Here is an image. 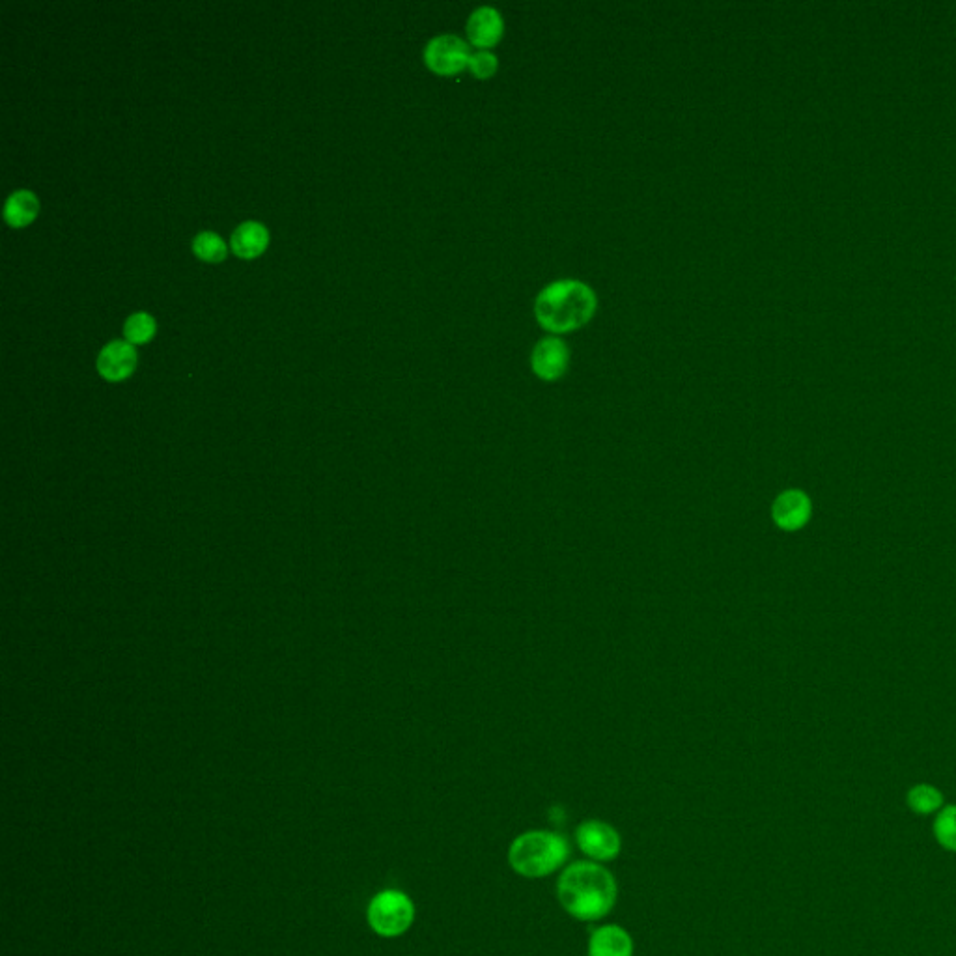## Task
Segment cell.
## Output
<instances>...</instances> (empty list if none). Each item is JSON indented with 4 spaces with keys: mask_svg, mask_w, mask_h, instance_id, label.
I'll use <instances>...</instances> for the list:
<instances>
[{
    "mask_svg": "<svg viewBox=\"0 0 956 956\" xmlns=\"http://www.w3.org/2000/svg\"><path fill=\"white\" fill-rule=\"evenodd\" d=\"M619 897L617 880L596 861H576L557 882V899L566 914L579 921H598L609 914Z\"/></svg>",
    "mask_w": 956,
    "mask_h": 956,
    "instance_id": "1",
    "label": "cell"
},
{
    "mask_svg": "<svg viewBox=\"0 0 956 956\" xmlns=\"http://www.w3.org/2000/svg\"><path fill=\"white\" fill-rule=\"evenodd\" d=\"M598 309V297L587 282L561 279L549 282L535 301V318L542 329L561 337L589 324Z\"/></svg>",
    "mask_w": 956,
    "mask_h": 956,
    "instance_id": "2",
    "label": "cell"
},
{
    "mask_svg": "<svg viewBox=\"0 0 956 956\" xmlns=\"http://www.w3.org/2000/svg\"><path fill=\"white\" fill-rule=\"evenodd\" d=\"M570 846L553 831H525L508 848V863L525 878H544L559 871L568 859Z\"/></svg>",
    "mask_w": 956,
    "mask_h": 956,
    "instance_id": "3",
    "label": "cell"
},
{
    "mask_svg": "<svg viewBox=\"0 0 956 956\" xmlns=\"http://www.w3.org/2000/svg\"><path fill=\"white\" fill-rule=\"evenodd\" d=\"M368 925L383 938H396L408 932L415 921V904L404 891L385 889L370 900Z\"/></svg>",
    "mask_w": 956,
    "mask_h": 956,
    "instance_id": "4",
    "label": "cell"
},
{
    "mask_svg": "<svg viewBox=\"0 0 956 956\" xmlns=\"http://www.w3.org/2000/svg\"><path fill=\"white\" fill-rule=\"evenodd\" d=\"M471 47L469 43L454 36V34H441L432 38L426 49H424V62L430 70L437 75H456L467 70L469 58H471Z\"/></svg>",
    "mask_w": 956,
    "mask_h": 956,
    "instance_id": "5",
    "label": "cell"
},
{
    "mask_svg": "<svg viewBox=\"0 0 956 956\" xmlns=\"http://www.w3.org/2000/svg\"><path fill=\"white\" fill-rule=\"evenodd\" d=\"M576 843L591 861H611L622 850L619 831L604 820H585L577 826Z\"/></svg>",
    "mask_w": 956,
    "mask_h": 956,
    "instance_id": "6",
    "label": "cell"
},
{
    "mask_svg": "<svg viewBox=\"0 0 956 956\" xmlns=\"http://www.w3.org/2000/svg\"><path fill=\"white\" fill-rule=\"evenodd\" d=\"M568 366H570V348L563 338L551 335L536 342L531 353V368L540 380H561Z\"/></svg>",
    "mask_w": 956,
    "mask_h": 956,
    "instance_id": "7",
    "label": "cell"
},
{
    "mask_svg": "<svg viewBox=\"0 0 956 956\" xmlns=\"http://www.w3.org/2000/svg\"><path fill=\"white\" fill-rule=\"evenodd\" d=\"M465 34H467V43H471L477 51H492L505 34L503 15L499 14V10H495L493 6H480L469 15Z\"/></svg>",
    "mask_w": 956,
    "mask_h": 956,
    "instance_id": "8",
    "label": "cell"
},
{
    "mask_svg": "<svg viewBox=\"0 0 956 956\" xmlns=\"http://www.w3.org/2000/svg\"><path fill=\"white\" fill-rule=\"evenodd\" d=\"M772 514L783 531H798L811 518V499L800 490H787L775 499Z\"/></svg>",
    "mask_w": 956,
    "mask_h": 956,
    "instance_id": "9",
    "label": "cell"
},
{
    "mask_svg": "<svg viewBox=\"0 0 956 956\" xmlns=\"http://www.w3.org/2000/svg\"><path fill=\"white\" fill-rule=\"evenodd\" d=\"M135 365H137V352L126 340H113L99 353V372L107 380H124L133 372Z\"/></svg>",
    "mask_w": 956,
    "mask_h": 956,
    "instance_id": "10",
    "label": "cell"
},
{
    "mask_svg": "<svg viewBox=\"0 0 956 956\" xmlns=\"http://www.w3.org/2000/svg\"><path fill=\"white\" fill-rule=\"evenodd\" d=\"M589 956H633V940L619 925L596 928L589 940Z\"/></svg>",
    "mask_w": 956,
    "mask_h": 956,
    "instance_id": "11",
    "label": "cell"
},
{
    "mask_svg": "<svg viewBox=\"0 0 956 956\" xmlns=\"http://www.w3.org/2000/svg\"><path fill=\"white\" fill-rule=\"evenodd\" d=\"M268 245V230L266 226L254 221H247L239 225L232 236V249L238 256L251 258L262 253Z\"/></svg>",
    "mask_w": 956,
    "mask_h": 956,
    "instance_id": "12",
    "label": "cell"
},
{
    "mask_svg": "<svg viewBox=\"0 0 956 956\" xmlns=\"http://www.w3.org/2000/svg\"><path fill=\"white\" fill-rule=\"evenodd\" d=\"M38 210H40V204L36 195L21 189L12 193L6 200L4 217L12 226H25L38 215Z\"/></svg>",
    "mask_w": 956,
    "mask_h": 956,
    "instance_id": "13",
    "label": "cell"
},
{
    "mask_svg": "<svg viewBox=\"0 0 956 956\" xmlns=\"http://www.w3.org/2000/svg\"><path fill=\"white\" fill-rule=\"evenodd\" d=\"M908 803H910V807L914 809L915 813L928 815V813L936 811L938 807H942V792L938 788L930 787V785H917L910 790Z\"/></svg>",
    "mask_w": 956,
    "mask_h": 956,
    "instance_id": "14",
    "label": "cell"
},
{
    "mask_svg": "<svg viewBox=\"0 0 956 956\" xmlns=\"http://www.w3.org/2000/svg\"><path fill=\"white\" fill-rule=\"evenodd\" d=\"M155 333V320L146 314V312H135L131 314L124 324V335H126L129 342L133 344H141V342H146L150 338L154 337Z\"/></svg>",
    "mask_w": 956,
    "mask_h": 956,
    "instance_id": "15",
    "label": "cell"
},
{
    "mask_svg": "<svg viewBox=\"0 0 956 956\" xmlns=\"http://www.w3.org/2000/svg\"><path fill=\"white\" fill-rule=\"evenodd\" d=\"M193 249L202 260H210V262H219L225 258L226 254L225 241L215 232H200L193 241Z\"/></svg>",
    "mask_w": 956,
    "mask_h": 956,
    "instance_id": "16",
    "label": "cell"
},
{
    "mask_svg": "<svg viewBox=\"0 0 956 956\" xmlns=\"http://www.w3.org/2000/svg\"><path fill=\"white\" fill-rule=\"evenodd\" d=\"M934 833L945 848L956 852V805L943 809L934 824Z\"/></svg>",
    "mask_w": 956,
    "mask_h": 956,
    "instance_id": "17",
    "label": "cell"
},
{
    "mask_svg": "<svg viewBox=\"0 0 956 956\" xmlns=\"http://www.w3.org/2000/svg\"><path fill=\"white\" fill-rule=\"evenodd\" d=\"M467 70L471 71L480 81L492 79L493 75L499 70V60L492 51H473L469 58Z\"/></svg>",
    "mask_w": 956,
    "mask_h": 956,
    "instance_id": "18",
    "label": "cell"
}]
</instances>
